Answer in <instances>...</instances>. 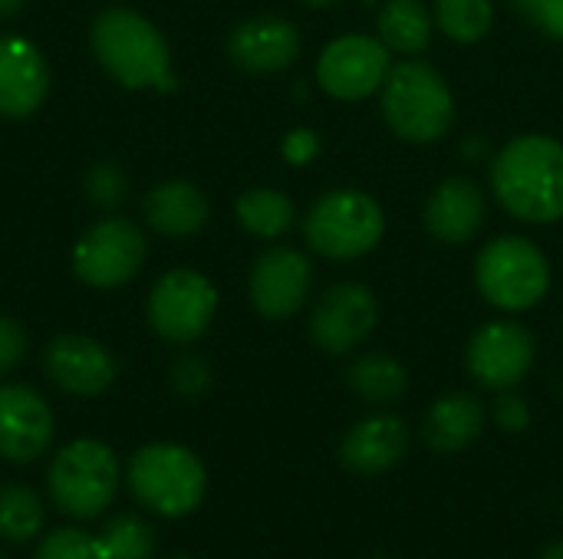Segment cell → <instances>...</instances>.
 Segmentation results:
<instances>
[{"label": "cell", "instance_id": "cell-13", "mask_svg": "<svg viewBox=\"0 0 563 559\" xmlns=\"http://www.w3.org/2000/svg\"><path fill=\"white\" fill-rule=\"evenodd\" d=\"M313 287V267L307 260V254L294 250V247H271L264 250L247 277V297L251 306L271 320V323H284L290 316H297L310 297Z\"/></svg>", "mask_w": 563, "mask_h": 559}, {"label": "cell", "instance_id": "cell-16", "mask_svg": "<svg viewBox=\"0 0 563 559\" xmlns=\"http://www.w3.org/2000/svg\"><path fill=\"white\" fill-rule=\"evenodd\" d=\"M49 96V66L26 36H0V119H30Z\"/></svg>", "mask_w": 563, "mask_h": 559}, {"label": "cell", "instance_id": "cell-30", "mask_svg": "<svg viewBox=\"0 0 563 559\" xmlns=\"http://www.w3.org/2000/svg\"><path fill=\"white\" fill-rule=\"evenodd\" d=\"M168 379H172V389H175L181 399H201V395L211 389V366H208L205 356L188 353V356H178V359L172 362Z\"/></svg>", "mask_w": 563, "mask_h": 559}, {"label": "cell", "instance_id": "cell-19", "mask_svg": "<svg viewBox=\"0 0 563 559\" xmlns=\"http://www.w3.org/2000/svg\"><path fill=\"white\" fill-rule=\"evenodd\" d=\"M488 217L485 191L475 178L452 175L426 201V231L449 247L468 244L478 237Z\"/></svg>", "mask_w": 563, "mask_h": 559}, {"label": "cell", "instance_id": "cell-3", "mask_svg": "<svg viewBox=\"0 0 563 559\" xmlns=\"http://www.w3.org/2000/svg\"><path fill=\"white\" fill-rule=\"evenodd\" d=\"M379 105L393 135L412 145L442 142L455 122V96L445 76L416 56L393 63L379 89Z\"/></svg>", "mask_w": 563, "mask_h": 559}, {"label": "cell", "instance_id": "cell-31", "mask_svg": "<svg viewBox=\"0 0 563 559\" xmlns=\"http://www.w3.org/2000/svg\"><path fill=\"white\" fill-rule=\"evenodd\" d=\"M515 7L534 30L563 43V0H515Z\"/></svg>", "mask_w": 563, "mask_h": 559}, {"label": "cell", "instance_id": "cell-17", "mask_svg": "<svg viewBox=\"0 0 563 559\" xmlns=\"http://www.w3.org/2000/svg\"><path fill=\"white\" fill-rule=\"evenodd\" d=\"M300 49V30L277 13L247 16L228 33V56L244 72H280L297 63Z\"/></svg>", "mask_w": 563, "mask_h": 559}, {"label": "cell", "instance_id": "cell-4", "mask_svg": "<svg viewBox=\"0 0 563 559\" xmlns=\"http://www.w3.org/2000/svg\"><path fill=\"white\" fill-rule=\"evenodd\" d=\"M125 484L148 514L181 521L201 507L208 494V468L185 445L152 441L129 458Z\"/></svg>", "mask_w": 563, "mask_h": 559}, {"label": "cell", "instance_id": "cell-28", "mask_svg": "<svg viewBox=\"0 0 563 559\" xmlns=\"http://www.w3.org/2000/svg\"><path fill=\"white\" fill-rule=\"evenodd\" d=\"M82 185H86L89 201H92L99 211H115V208H122V201L129 198V175L122 171V165H115V161H109V158L92 161Z\"/></svg>", "mask_w": 563, "mask_h": 559}, {"label": "cell", "instance_id": "cell-32", "mask_svg": "<svg viewBox=\"0 0 563 559\" xmlns=\"http://www.w3.org/2000/svg\"><path fill=\"white\" fill-rule=\"evenodd\" d=\"M26 346L30 339L23 323H16L13 316H0V379L20 369V362L26 359Z\"/></svg>", "mask_w": 563, "mask_h": 559}, {"label": "cell", "instance_id": "cell-5", "mask_svg": "<svg viewBox=\"0 0 563 559\" xmlns=\"http://www.w3.org/2000/svg\"><path fill=\"white\" fill-rule=\"evenodd\" d=\"M122 484L119 455L99 438H73L63 445L46 468V491L59 514L89 524L99 521Z\"/></svg>", "mask_w": 563, "mask_h": 559}, {"label": "cell", "instance_id": "cell-27", "mask_svg": "<svg viewBox=\"0 0 563 559\" xmlns=\"http://www.w3.org/2000/svg\"><path fill=\"white\" fill-rule=\"evenodd\" d=\"M495 23L492 0H435V26L452 43H478Z\"/></svg>", "mask_w": 563, "mask_h": 559}, {"label": "cell", "instance_id": "cell-37", "mask_svg": "<svg viewBox=\"0 0 563 559\" xmlns=\"http://www.w3.org/2000/svg\"><path fill=\"white\" fill-rule=\"evenodd\" d=\"M300 3H307L310 10H323V7H336V3H343V0H300Z\"/></svg>", "mask_w": 563, "mask_h": 559}, {"label": "cell", "instance_id": "cell-9", "mask_svg": "<svg viewBox=\"0 0 563 559\" xmlns=\"http://www.w3.org/2000/svg\"><path fill=\"white\" fill-rule=\"evenodd\" d=\"M148 257L142 227L129 217H102L76 241L69 264L73 273L92 290H115L139 277Z\"/></svg>", "mask_w": 563, "mask_h": 559}, {"label": "cell", "instance_id": "cell-40", "mask_svg": "<svg viewBox=\"0 0 563 559\" xmlns=\"http://www.w3.org/2000/svg\"><path fill=\"white\" fill-rule=\"evenodd\" d=\"M0 559H7V557H0Z\"/></svg>", "mask_w": 563, "mask_h": 559}, {"label": "cell", "instance_id": "cell-8", "mask_svg": "<svg viewBox=\"0 0 563 559\" xmlns=\"http://www.w3.org/2000/svg\"><path fill=\"white\" fill-rule=\"evenodd\" d=\"M214 313L218 290L205 273L191 267H175L162 273L145 300V320L152 333L172 346L198 343L214 323Z\"/></svg>", "mask_w": 563, "mask_h": 559}, {"label": "cell", "instance_id": "cell-10", "mask_svg": "<svg viewBox=\"0 0 563 559\" xmlns=\"http://www.w3.org/2000/svg\"><path fill=\"white\" fill-rule=\"evenodd\" d=\"M393 69V56L379 36L346 33L330 40L317 59V82L340 102H360L383 89Z\"/></svg>", "mask_w": 563, "mask_h": 559}, {"label": "cell", "instance_id": "cell-2", "mask_svg": "<svg viewBox=\"0 0 563 559\" xmlns=\"http://www.w3.org/2000/svg\"><path fill=\"white\" fill-rule=\"evenodd\" d=\"M89 46L96 63L125 89L175 92L178 76L172 66V46L162 30L132 7H109L89 26Z\"/></svg>", "mask_w": 563, "mask_h": 559}, {"label": "cell", "instance_id": "cell-23", "mask_svg": "<svg viewBox=\"0 0 563 559\" xmlns=\"http://www.w3.org/2000/svg\"><path fill=\"white\" fill-rule=\"evenodd\" d=\"M346 385L369 405H393L409 389V372L386 353H366L346 369Z\"/></svg>", "mask_w": 563, "mask_h": 559}, {"label": "cell", "instance_id": "cell-34", "mask_svg": "<svg viewBox=\"0 0 563 559\" xmlns=\"http://www.w3.org/2000/svg\"><path fill=\"white\" fill-rule=\"evenodd\" d=\"M280 155H284L287 165L303 168V165H310V161L320 155V135H317L313 128H290V132L284 135Z\"/></svg>", "mask_w": 563, "mask_h": 559}, {"label": "cell", "instance_id": "cell-6", "mask_svg": "<svg viewBox=\"0 0 563 559\" xmlns=\"http://www.w3.org/2000/svg\"><path fill=\"white\" fill-rule=\"evenodd\" d=\"M386 234L383 204L360 188L327 191L303 214V241L327 260H356L379 247Z\"/></svg>", "mask_w": 563, "mask_h": 559}, {"label": "cell", "instance_id": "cell-33", "mask_svg": "<svg viewBox=\"0 0 563 559\" xmlns=\"http://www.w3.org/2000/svg\"><path fill=\"white\" fill-rule=\"evenodd\" d=\"M492 418L501 432L521 435L531 425V405L521 395H515V389H508V392H498V399L492 405Z\"/></svg>", "mask_w": 563, "mask_h": 559}, {"label": "cell", "instance_id": "cell-22", "mask_svg": "<svg viewBox=\"0 0 563 559\" xmlns=\"http://www.w3.org/2000/svg\"><path fill=\"white\" fill-rule=\"evenodd\" d=\"M432 10L422 0H386L376 13V36L399 56H422L432 43Z\"/></svg>", "mask_w": 563, "mask_h": 559}, {"label": "cell", "instance_id": "cell-18", "mask_svg": "<svg viewBox=\"0 0 563 559\" xmlns=\"http://www.w3.org/2000/svg\"><path fill=\"white\" fill-rule=\"evenodd\" d=\"M409 425L399 415L376 412L363 422H356L343 441H340V465L350 474L360 478H376L393 471L406 455H409Z\"/></svg>", "mask_w": 563, "mask_h": 559}, {"label": "cell", "instance_id": "cell-38", "mask_svg": "<svg viewBox=\"0 0 563 559\" xmlns=\"http://www.w3.org/2000/svg\"><path fill=\"white\" fill-rule=\"evenodd\" d=\"M165 559H191V557H181V554H178V557H165Z\"/></svg>", "mask_w": 563, "mask_h": 559}, {"label": "cell", "instance_id": "cell-15", "mask_svg": "<svg viewBox=\"0 0 563 559\" xmlns=\"http://www.w3.org/2000/svg\"><path fill=\"white\" fill-rule=\"evenodd\" d=\"M115 359L112 353L82 333L53 336L43 349V376L66 395L92 399L102 395L115 382Z\"/></svg>", "mask_w": 563, "mask_h": 559}, {"label": "cell", "instance_id": "cell-26", "mask_svg": "<svg viewBox=\"0 0 563 559\" xmlns=\"http://www.w3.org/2000/svg\"><path fill=\"white\" fill-rule=\"evenodd\" d=\"M102 559H155L158 537L155 527L139 514H115L106 521L102 534H96Z\"/></svg>", "mask_w": 563, "mask_h": 559}, {"label": "cell", "instance_id": "cell-7", "mask_svg": "<svg viewBox=\"0 0 563 559\" xmlns=\"http://www.w3.org/2000/svg\"><path fill=\"white\" fill-rule=\"evenodd\" d=\"M475 283L485 303L495 310L528 313L551 290V264L534 241L521 234H501L478 250Z\"/></svg>", "mask_w": 563, "mask_h": 559}, {"label": "cell", "instance_id": "cell-11", "mask_svg": "<svg viewBox=\"0 0 563 559\" xmlns=\"http://www.w3.org/2000/svg\"><path fill=\"white\" fill-rule=\"evenodd\" d=\"M379 323V300L366 283L343 280L323 290L310 313V339L330 356H346L363 346Z\"/></svg>", "mask_w": 563, "mask_h": 559}, {"label": "cell", "instance_id": "cell-21", "mask_svg": "<svg viewBox=\"0 0 563 559\" xmlns=\"http://www.w3.org/2000/svg\"><path fill=\"white\" fill-rule=\"evenodd\" d=\"M485 432V405L472 392H449L426 412L422 441L439 455H459L472 448Z\"/></svg>", "mask_w": 563, "mask_h": 559}, {"label": "cell", "instance_id": "cell-14", "mask_svg": "<svg viewBox=\"0 0 563 559\" xmlns=\"http://www.w3.org/2000/svg\"><path fill=\"white\" fill-rule=\"evenodd\" d=\"M56 435L49 402L23 382L0 385V461L33 465L40 461Z\"/></svg>", "mask_w": 563, "mask_h": 559}, {"label": "cell", "instance_id": "cell-24", "mask_svg": "<svg viewBox=\"0 0 563 559\" xmlns=\"http://www.w3.org/2000/svg\"><path fill=\"white\" fill-rule=\"evenodd\" d=\"M234 217L247 234H254L261 241H277L294 227L297 208L277 188H247L234 201Z\"/></svg>", "mask_w": 563, "mask_h": 559}, {"label": "cell", "instance_id": "cell-25", "mask_svg": "<svg viewBox=\"0 0 563 559\" xmlns=\"http://www.w3.org/2000/svg\"><path fill=\"white\" fill-rule=\"evenodd\" d=\"M46 527V504L43 497L20 481L0 484V544L23 547L43 537Z\"/></svg>", "mask_w": 563, "mask_h": 559}, {"label": "cell", "instance_id": "cell-36", "mask_svg": "<svg viewBox=\"0 0 563 559\" xmlns=\"http://www.w3.org/2000/svg\"><path fill=\"white\" fill-rule=\"evenodd\" d=\"M538 559H563V544H551V547H544V554Z\"/></svg>", "mask_w": 563, "mask_h": 559}, {"label": "cell", "instance_id": "cell-39", "mask_svg": "<svg viewBox=\"0 0 563 559\" xmlns=\"http://www.w3.org/2000/svg\"><path fill=\"white\" fill-rule=\"evenodd\" d=\"M369 559H393V557H369Z\"/></svg>", "mask_w": 563, "mask_h": 559}, {"label": "cell", "instance_id": "cell-20", "mask_svg": "<svg viewBox=\"0 0 563 559\" xmlns=\"http://www.w3.org/2000/svg\"><path fill=\"white\" fill-rule=\"evenodd\" d=\"M142 214L145 224L162 237H191L208 224L211 201L198 185L185 178H168L148 188V194L142 198Z\"/></svg>", "mask_w": 563, "mask_h": 559}, {"label": "cell", "instance_id": "cell-29", "mask_svg": "<svg viewBox=\"0 0 563 559\" xmlns=\"http://www.w3.org/2000/svg\"><path fill=\"white\" fill-rule=\"evenodd\" d=\"M33 559H102L96 534L82 527H56L40 537Z\"/></svg>", "mask_w": 563, "mask_h": 559}, {"label": "cell", "instance_id": "cell-35", "mask_svg": "<svg viewBox=\"0 0 563 559\" xmlns=\"http://www.w3.org/2000/svg\"><path fill=\"white\" fill-rule=\"evenodd\" d=\"M26 0H0V16H16Z\"/></svg>", "mask_w": 563, "mask_h": 559}, {"label": "cell", "instance_id": "cell-12", "mask_svg": "<svg viewBox=\"0 0 563 559\" xmlns=\"http://www.w3.org/2000/svg\"><path fill=\"white\" fill-rule=\"evenodd\" d=\"M534 336L515 320H495L475 329L465 349L468 376L492 392H508L521 385L534 366Z\"/></svg>", "mask_w": 563, "mask_h": 559}, {"label": "cell", "instance_id": "cell-1", "mask_svg": "<svg viewBox=\"0 0 563 559\" xmlns=\"http://www.w3.org/2000/svg\"><path fill=\"white\" fill-rule=\"evenodd\" d=\"M498 204L525 224H554L563 217V142L528 132L511 138L492 161Z\"/></svg>", "mask_w": 563, "mask_h": 559}]
</instances>
